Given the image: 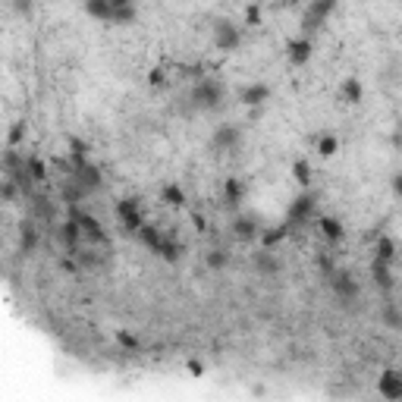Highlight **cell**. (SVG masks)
<instances>
[{"mask_svg": "<svg viewBox=\"0 0 402 402\" xmlns=\"http://www.w3.org/2000/svg\"><path fill=\"white\" fill-rule=\"evenodd\" d=\"M182 252H186V246H182L176 236H164V246H161L157 255H161L164 261H170V264H176V261L182 258Z\"/></svg>", "mask_w": 402, "mask_h": 402, "instance_id": "26", "label": "cell"}, {"mask_svg": "<svg viewBox=\"0 0 402 402\" xmlns=\"http://www.w3.org/2000/svg\"><path fill=\"white\" fill-rule=\"evenodd\" d=\"M399 35H402V29H399Z\"/></svg>", "mask_w": 402, "mask_h": 402, "instance_id": "39", "label": "cell"}, {"mask_svg": "<svg viewBox=\"0 0 402 402\" xmlns=\"http://www.w3.org/2000/svg\"><path fill=\"white\" fill-rule=\"evenodd\" d=\"M148 82L154 85V88H161V85H167V73H164V69H161V67H157V69H151Z\"/></svg>", "mask_w": 402, "mask_h": 402, "instance_id": "37", "label": "cell"}, {"mask_svg": "<svg viewBox=\"0 0 402 402\" xmlns=\"http://www.w3.org/2000/svg\"><path fill=\"white\" fill-rule=\"evenodd\" d=\"M161 201L170 204V208H182V204H186V189L176 186V182H170V186L161 189Z\"/></svg>", "mask_w": 402, "mask_h": 402, "instance_id": "27", "label": "cell"}, {"mask_svg": "<svg viewBox=\"0 0 402 402\" xmlns=\"http://www.w3.org/2000/svg\"><path fill=\"white\" fill-rule=\"evenodd\" d=\"M19 186L16 182H10V179H0V198H3V204H16V198H19Z\"/></svg>", "mask_w": 402, "mask_h": 402, "instance_id": "35", "label": "cell"}, {"mask_svg": "<svg viewBox=\"0 0 402 402\" xmlns=\"http://www.w3.org/2000/svg\"><path fill=\"white\" fill-rule=\"evenodd\" d=\"M318 233H320L324 239H327L330 246H336V242H343V236H346L343 224H340L336 217H320V220H318Z\"/></svg>", "mask_w": 402, "mask_h": 402, "instance_id": "18", "label": "cell"}, {"mask_svg": "<svg viewBox=\"0 0 402 402\" xmlns=\"http://www.w3.org/2000/svg\"><path fill=\"white\" fill-rule=\"evenodd\" d=\"M314 208H318L314 192H308V189H305V192H298L296 198L289 201V208H286V220H283V224L289 226V230H292V226H305L308 220L314 217Z\"/></svg>", "mask_w": 402, "mask_h": 402, "instance_id": "2", "label": "cell"}, {"mask_svg": "<svg viewBox=\"0 0 402 402\" xmlns=\"http://www.w3.org/2000/svg\"><path fill=\"white\" fill-rule=\"evenodd\" d=\"M314 148H318V154H320V157H333L336 151H340V139H336L333 132H324V135H318Z\"/></svg>", "mask_w": 402, "mask_h": 402, "instance_id": "30", "label": "cell"}, {"mask_svg": "<svg viewBox=\"0 0 402 402\" xmlns=\"http://www.w3.org/2000/svg\"><path fill=\"white\" fill-rule=\"evenodd\" d=\"M204 264H208L211 270H224L226 264H230V252H226V248H208V252H204Z\"/></svg>", "mask_w": 402, "mask_h": 402, "instance_id": "32", "label": "cell"}, {"mask_svg": "<svg viewBox=\"0 0 402 402\" xmlns=\"http://www.w3.org/2000/svg\"><path fill=\"white\" fill-rule=\"evenodd\" d=\"M242 35H239V25L230 19H217L214 23V47L217 51H236Z\"/></svg>", "mask_w": 402, "mask_h": 402, "instance_id": "7", "label": "cell"}, {"mask_svg": "<svg viewBox=\"0 0 402 402\" xmlns=\"http://www.w3.org/2000/svg\"><path fill=\"white\" fill-rule=\"evenodd\" d=\"M252 270L258 276H276L283 270V261L276 258L270 248H258V252H252Z\"/></svg>", "mask_w": 402, "mask_h": 402, "instance_id": "10", "label": "cell"}, {"mask_svg": "<svg viewBox=\"0 0 402 402\" xmlns=\"http://www.w3.org/2000/svg\"><path fill=\"white\" fill-rule=\"evenodd\" d=\"M292 179H296L298 186H302V192H305V189L311 186V164H308V161H296V164H292Z\"/></svg>", "mask_w": 402, "mask_h": 402, "instance_id": "33", "label": "cell"}, {"mask_svg": "<svg viewBox=\"0 0 402 402\" xmlns=\"http://www.w3.org/2000/svg\"><path fill=\"white\" fill-rule=\"evenodd\" d=\"M69 179H73V182L82 189L85 195H91V192H97V189H101V170H97L95 164L73 167V170H69Z\"/></svg>", "mask_w": 402, "mask_h": 402, "instance_id": "9", "label": "cell"}, {"mask_svg": "<svg viewBox=\"0 0 402 402\" xmlns=\"http://www.w3.org/2000/svg\"><path fill=\"white\" fill-rule=\"evenodd\" d=\"M29 208H32V214H35L38 220H47V224H51L54 214H57V208H54V204L45 198V195H38V192L29 198Z\"/></svg>", "mask_w": 402, "mask_h": 402, "instance_id": "24", "label": "cell"}, {"mask_svg": "<svg viewBox=\"0 0 402 402\" xmlns=\"http://www.w3.org/2000/svg\"><path fill=\"white\" fill-rule=\"evenodd\" d=\"M242 201H246V182L236 176H226L224 192H220V204H224L226 211H236Z\"/></svg>", "mask_w": 402, "mask_h": 402, "instance_id": "14", "label": "cell"}, {"mask_svg": "<svg viewBox=\"0 0 402 402\" xmlns=\"http://www.w3.org/2000/svg\"><path fill=\"white\" fill-rule=\"evenodd\" d=\"M327 283H330V292H333L340 302H355L358 298V283H355V276H352L349 270H336Z\"/></svg>", "mask_w": 402, "mask_h": 402, "instance_id": "8", "label": "cell"}, {"mask_svg": "<svg viewBox=\"0 0 402 402\" xmlns=\"http://www.w3.org/2000/svg\"><path fill=\"white\" fill-rule=\"evenodd\" d=\"M380 320H383L390 330H402V311L393 302H380Z\"/></svg>", "mask_w": 402, "mask_h": 402, "instance_id": "28", "label": "cell"}, {"mask_svg": "<svg viewBox=\"0 0 402 402\" xmlns=\"http://www.w3.org/2000/svg\"><path fill=\"white\" fill-rule=\"evenodd\" d=\"M239 101L246 107H261V104H268L270 101V85L264 82H248L239 88Z\"/></svg>", "mask_w": 402, "mask_h": 402, "instance_id": "15", "label": "cell"}, {"mask_svg": "<svg viewBox=\"0 0 402 402\" xmlns=\"http://www.w3.org/2000/svg\"><path fill=\"white\" fill-rule=\"evenodd\" d=\"M393 192H396V195H399V198H402V170H399V173H396V176H393Z\"/></svg>", "mask_w": 402, "mask_h": 402, "instance_id": "38", "label": "cell"}, {"mask_svg": "<svg viewBox=\"0 0 402 402\" xmlns=\"http://www.w3.org/2000/svg\"><path fill=\"white\" fill-rule=\"evenodd\" d=\"M374 261H380V264H393L396 261V242L390 236H380L377 242H374Z\"/></svg>", "mask_w": 402, "mask_h": 402, "instance_id": "22", "label": "cell"}, {"mask_svg": "<svg viewBox=\"0 0 402 402\" xmlns=\"http://www.w3.org/2000/svg\"><path fill=\"white\" fill-rule=\"evenodd\" d=\"M371 280H374V286H377L380 292H393L396 289L393 274H390V268L387 264H380V261H371Z\"/></svg>", "mask_w": 402, "mask_h": 402, "instance_id": "20", "label": "cell"}, {"mask_svg": "<svg viewBox=\"0 0 402 402\" xmlns=\"http://www.w3.org/2000/svg\"><path fill=\"white\" fill-rule=\"evenodd\" d=\"M19 248H23L25 255H32L38 248V226L32 224V220H25V224L19 226Z\"/></svg>", "mask_w": 402, "mask_h": 402, "instance_id": "25", "label": "cell"}, {"mask_svg": "<svg viewBox=\"0 0 402 402\" xmlns=\"http://www.w3.org/2000/svg\"><path fill=\"white\" fill-rule=\"evenodd\" d=\"M164 236L167 233H161V226L157 224H145L142 230H139V242H142L145 248H151V252H161V246H164Z\"/></svg>", "mask_w": 402, "mask_h": 402, "instance_id": "19", "label": "cell"}, {"mask_svg": "<svg viewBox=\"0 0 402 402\" xmlns=\"http://www.w3.org/2000/svg\"><path fill=\"white\" fill-rule=\"evenodd\" d=\"M69 217H73L75 224L82 226V236H85V242H91V246H101V242H107L104 230H101V224H97L95 217L82 214V211H79V208H69Z\"/></svg>", "mask_w": 402, "mask_h": 402, "instance_id": "11", "label": "cell"}, {"mask_svg": "<svg viewBox=\"0 0 402 402\" xmlns=\"http://www.w3.org/2000/svg\"><path fill=\"white\" fill-rule=\"evenodd\" d=\"M286 236H289V226H286V224H280V226H264V233H261V239H258V246H261V248H270V252H274V248L280 246Z\"/></svg>", "mask_w": 402, "mask_h": 402, "instance_id": "21", "label": "cell"}, {"mask_svg": "<svg viewBox=\"0 0 402 402\" xmlns=\"http://www.w3.org/2000/svg\"><path fill=\"white\" fill-rule=\"evenodd\" d=\"M85 13L91 19H101V23H113V0H88Z\"/></svg>", "mask_w": 402, "mask_h": 402, "instance_id": "23", "label": "cell"}, {"mask_svg": "<svg viewBox=\"0 0 402 402\" xmlns=\"http://www.w3.org/2000/svg\"><path fill=\"white\" fill-rule=\"evenodd\" d=\"M23 139H25V123H13L7 132V148H16Z\"/></svg>", "mask_w": 402, "mask_h": 402, "instance_id": "36", "label": "cell"}, {"mask_svg": "<svg viewBox=\"0 0 402 402\" xmlns=\"http://www.w3.org/2000/svg\"><path fill=\"white\" fill-rule=\"evenodd\" d=\"M25 170H29V176L35 179V182H45V179H47V167H45V161H41V157H35V154L25 157Z\"/></svg>", "mask_w": 402, "mask_h": 402, "instance_id": "34", "label": "cell"}, {"mask_svg": "<svg viewBox=\"0 0 402 402\" xmlns=\"http://www.w3.org/2000/svg\"><path fill=\"white\" fill-rule=\"evenodd\" d=\"M60 239H63V246L69 248V252H79V246H82V226L75 224L73 217H69V220H63V224H60Z\"/></svg>", "mask_w": 402, "mask_h": 402, "instance_id": "17", "label": "cell"}, {"mask_svg": "<svg viewBox=\"0 0 402 402\" xmlns=\"http://www.w3.org/2000/svg\"><path fill=\"white\" fill-rule=\"evenodd\" d=\"M239 145H242V126L239 123H224V126H217L214 135H211V151L217 157L239 151Z\"/></svg>", "mask_w": 402, "mask_h": 402, "instance_id": "4", "label": "cell"}, {"mask_svg": "<svg viewBox=\"0 0 402 402\" xmlns=\"http://www.w3.org/2000/svg\"><path fill=\"white\" fill-rule=\"evenodd\" d=\"M336 101H340V104H362V101H365V85L358 82L355 75H349V79H343V82H340Z\"/></svg>", "mask_w": 402, "mask_h": 402, "instance_id": "16", "label": "cell"}, {"mask_svg": "<svg viewBox=\"0 0 402 402\" xmlns=\"http://www.w3.org/2000/svg\"><path fill=\"white\" fill-rule=\"evenodd\" d=\"M135 3L132 0H113V23H132Z\"/></svg>", "mask_w": 402, "mask_h": 402, "instance_id": "31", "label": "cell"}, {"mask_svg": "<svg viewBox=\"0 0 402 402\" xmlns=\"http://www.w3.org/2000/svg\"><path fill=\"white\" fill-rule=\"evenodd\" d=\"M60 198L67 201L69 208H75V204H79V201L85 198V192H82V189H79V186H75L73 179L67 176V179H63V186H60Z\"/></svg>", "mask_w": 402, "mask_h": 402, "instance_id": "29", "label": "cell"}, {"mask_svg": "<svg viewBox=\"0 0 402 402\" xmlns=\"http://www.w3.org/2000/svg\"><path fill=\"white\" fill-rule=\"evenodd\" d=\"M230 230H233V236H236L239 242H246V246H252V242H258V239H261L264 226H261V220H258V217H252V214H239V217H233Z\"/></svg>", "mask_w": 402, "mask_h": 402, "instance_id": "6", "label": "cell"}, {"mask_svg": "<svg viewBox=\"0 0 402 402\" xmlns=\"http://www.w3.org/2000/svg\"><path fill=\"white\" fill-rule=\"evenodd\" d=\"M224 97H226L224 85L217 82V79H211V75H201L198 82L189 88L186 101H189V110H195V113H214L224 107Z\"/></svg>", "mask_w": 402, "mask_h": 402, "instance_id": "1", "label": "cell"}, {"mask_svg": "<svg viewBox=\"0 0 402 402\" xmlns=\"http://www.w3.org/2000/svg\"><path fill=\"white\" fill-rule=\"evenodd\" d=\"M333 10H336L333 0H314V3H308V7L302 10V32H298V35L311 38L320 25H327V16L333 13Z\"/></svg>", "mask_w": 402, "mask_h": 402, "instance_id": "3", "label": "cell"}, {"mask_svg": "<svg viewBox=\"0 0 402 402\" xmlns=\"http://www.w3.org/2000/svg\"><path fill=\"white\" fill-rule=\"evenodd\" d=\"M377 393L387 402H402V374L387 368V371L377 377Z\"/></svg>", "mask_w": 402, "mask_h": 402, "instance_id": "13", "label": "cell"}, {"mask_svg": "<svg viewBox=\"0 0 402 402\" xmlns=\"http://www.w3.org/2000/svg\"><path fill=\"white\" fill-rule=\"evenodd\" d=\"M117 224H119V230L123 233H135V236H139V230L145 226L139 198H119L117 201Z\"/></svg>", "mask_w": 402, "mask_h": 402, "instance_id": "5", "label": "cell"}, {"mask_svg": "<svg viewBox=\"0 0 402 402\" xmlns=\"http://www.w3.org/2000/svg\"><path fill=\"white\" fill-rule=\"evenodd\" d=\"M311 54H314L311 38L296 35V38H289V41H286V57H289L292 67H305L308 60H311Z\"/></svg>", "mask_w": 402, "mask_h": 402, "instance_id": "12", "label": "cell"}]
</instances>
